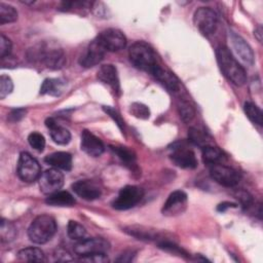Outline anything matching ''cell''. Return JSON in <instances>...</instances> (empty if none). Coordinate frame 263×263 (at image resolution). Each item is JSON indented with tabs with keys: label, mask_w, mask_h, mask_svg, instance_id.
<instances>
[{
	"label": "cell",
	"mask_w": 263,
	"mask_h": 263,
	"mask_svg": "<svg viewBox=\"0 0 263 263\" xmlns=\"http://www.w3.org/2000/svg\"><path fill=\"white\" fill-rule=\"evenodd\" d=\"M17 260L23 262H42L45 260L44 253L34 247H29L22 249L17 252Z\"/></svg>",
	"instance_id": "25"
},
{
	"label": "cell",
	"mask_w": 263,
	"mask_h": 263,
	"mask_svg": "<svg viewBox=\"0 0 263 263\" xmlns=\"http://www.w3.org/2000/svg\"><path fill=\"white\" fill-rule=\"evenodd\" d=\"M44 161L51 167L58 170L70 171L72 168V156L68 152H53L51 154H48L44 158Z\"/></svg>",
	"instance_id": "21"
},
{
	"label": "cell",
	"mask_w": 263,
	"mask_h": 263,
	"mask_svg": "<svg viewBox=\"0 0 263 263\" xmlns=\"http://www.w3.org/2000/svg\"><path fill=\"white\" fill-rule=\"evenodd\" d=\"M45 202L52 206H71L75 204L76 200L72 194L68 191H57L46 197Z\"/></svg>",
	"instance_id": "23"
},
{
	"label": "cell",
	"mask_w": 263,
	"mask_h": 263,
	"mask_svg": "<svg viewBox=\"0 0 263 263\" xmlns=\"http://www.w3.org/2000/svg\"><path fill=\"white\" fill-rule=\"evenodd\" d=\"M80 147L82 151L91 157H99L105 150V146L101 139L87 129H84L81 133Z\"/></svg>",
	"instance_id": "15"
},
{
	"label": "cell",
	"mask_w": 263,
	"mask_h": 263,
	"mask_svg": "<svg viewBox=\"0 0 263 263\" xmlns=\"http://www.w3.org/2000/svg\"><path fill=\"white\" fill-rule=\"evenodd\" d=\"M28 142L32 148L37 151H43L45 147V139L43 135L38 132H33L28 136Z\"/></svg>",
	"instance_id": "36"
},
{
	"label": "cell",
	"mask_w": 263,
	"mask_h": 263,
	"mask_svg": "<svg viewBox=\"0 0 263 263\" xmlns=\"http://www.w3.org/2000/svg\"><path fill=\"white\" fill-rule=\"evenodd\" d=\"M129 112L140 119H148L150 117L149 108L142 103H133L129 107Z\"/></svg>",
	"instance_id": "35"
},
{
	"label": "cell",
	"mask_w": 263,
	"mask_h": 263,
	"mask_svg": "<svg viewBox=\"0 0 263 263\" xmlns=\"http://www.w3.org/2000/svg\"><path fill=\"white\" fill-rule=\"evenodd\" d=\"M128 57L135 67L151 73L158 64L153 50L144 42H136L128 49Z\"/></svg>",
	"instance_id": "4"
},
{
	"label": "cell",
	"mask_w": 263,
	"mask_h": 263,
	"mask_svg": "<svg viewBox=\"0 0 263 263\" xmlns=\"http://www.w3.org/2000/svg\"><path fill=\"white\" fill-rule=\"evenodd\" d=\"M17 176L27 183H31L39 179L41 176V167L39 162L28 152H22L17 161Z\"/></svg>",
	"instance_id": "5"
},
{
	"label": "cell",
	"mask_w": 263,
	"mask_h": 263,
	"mask_svg": "<svg viewBox=\"0 0 263 263\" xmlns=\"http://www.w3.org/2000/svg\"><path fill=\"white\" fill-rule=\"evenodd\" d=\"M13 90V82L7 75H1L0 77V99H4Z\"/></svg>",
	"instance_id": "37"
},
{
	"label": "cell",
	"mask_w": 263,
	"mask_h": 263,
	"mask_svg": "<svg viewBox=\"0 0 263 263\" xmlns=\"http://www.w3.org/2000/svg\"><path fill=\"white\" fill-rule=\"evenodd\" d=\"M224 158H225L224 153L218 147L209 145L202 148V159L206 164L213 165V164L221 163Z\"/></svg>",
	"instance_id": "27"
},
{
	"label": "cell",
	"mask_w": 263,
	"mask_h": 263,
	"mask_svg": "<svg viewBox=\"0 0 263 263\" xmlns=\"http://www.w3.org/2000/svg\"><path fill=\"white\" fill-rule=\"evenodd\" d=\"M26 109L24 108H17V109H13L11 110V112L8 114L7 119L11 122H17L21 119H23L26 116Z\"/></svg>",
	"instance_id": "40"
},
{
	"label": "cell",
	"mask_w": 263,
	"mask_h": 263,
	"mask_svg": "<svg viewBox=\"0 0 263 263\" xmlns=\"http://www.w3.org/2000/svg\"><path fill=\"white\" fill-rule=\"evenodd\" d=\"M45 125L47 128H49L50 137L55 144L67 145L70 142V140H71L70 132L67 128H65L64 126L60 125L54 118H52V117L47 118L45 120Z\"/></svg>",
	"instance_id": "20"
},
{
	"label": "cell",
	"mask_w": 263,
	"mask_h": 263,
	"mask_svg": "<svg viewBox=\"0 0 263 263\" xmlns=\"http://www.w3.org/2000/svg\"><path fill=\"white\" fill-rule=\"evenodd\" d=\"M72 190L76 195L85 200H95L101 196V188L91 180H78L72 184Z\"/></svg>",
	"instance_id": "17"
},
{
	"label": "cell",
	"mask_w": 263,
	"mask_h": 263,
	"mask_svg": "<svg viewBox=\"0 0 263 263\" xmlns=\"http://www.w3.org/2000/svg\"><path fill=\"white\" fill-rule=\"evenodd\" d=\"M17 20V11L11 5L0 3V24L4 25L7 23H13Z\"/></svg>",
	"instance_id": "31"
},
{
	"label": "cell",
	"mask_w": 263,
	"mask_h": 263,
	"mask_svg": "<svg viewBox=\"0 0 263 263\" xmlns=\"http://www.w3.org/2000/svg\"><path fill=\"white\" fill-rule=\"evenodd\" d=\"M188 139L189 141L200 148L211 145V137L203 129L198 127H190L188 130Z\"/></svg>",
	"instance_id": "26"
},
{
	"label": "cell",
	"mask_w": 263,
	"mask_h": 263,
	"mask_svg": "<svg viewBox=\"0 0 263 263\" xmlns=\"http://www.w3.org/2000/svg\"><path fill=\"white\" fill-rule=\"evenodd\" d=\"M178 111L180 114V118L184 122H190L195 116L194 107L187 101H181L178 105Z\"/></svg>",
	"instance_id": "34"
},
{
	"label": "cell",
	"mask_w": 263,
	"mask_h": 263,
	"mask_svg": "<svg viewBox=\"0 0 263 263\" xmlns=\"http://www.w3.org/2000/svg\"><path fill=\"white\" fill-rule=\"evenodd\" d=\"M66 85V80L62 78H46L41 84L40 93L58 97L62 95Z\"/></svg>",
	"instance_id": "22"
},
{
	"label": "cell",
	"mask_w": 263,
	"mask_h": 263,
	"mask_svg": "<svg viewBox=\"0 0 263 263\" xmlns=\"http://www.w3.org/2000/svg\"><path fill=\"white\" fill-rule=\"evenodd\" d=\"M111 150L119 157L121 161H123L126 164L134 165L136 161V154L128 149L127 147H122V146H110Z\"/></svg>",
	"instance_id": "30"
},
{
	"label": "cell",
	"mask_w": 263,
	"mask_h": 263,
	"mask_svg": "<svg viewBox=\"0 0 263 263\" xmlns=\"http://www.w3.org/2000/svg\"><path fill=\"white\" fill-rule=\"evenodd\" d=\"M144 196L142 188L134 185H127L120 189L117 197L112 201V206L115 210L124 211L134 208Z\"/></svg>",
	"instance_id": "6"
},
{
	"label": "cell",
	"mask_w": 263,
	"mask_h": 263,
	"mask_svg": "<svg viewBox=\"0 0 263 263\" xmlns=\"http://www.w3.org/2000/svg\"><path fill=\"white\" fill-rule=\"evenodd\" d=\"M157 245H158L159 249H161L165 252H168L171 254H175V255L182 256V257L189 256L185 250H183L181 247L176 245L174 241H171L170 239H161V240L157 241Z\"/></svg>",
	"instance_id": "33"
},
{
	"label": "cell",
	"mask_w": 263,
	"mask_h": 263,
	"mask_svg": "<svg viewBox=\"0 0 263 263\" xmlns=\"http://www.w3.org/2000/svg\"><path fill=\"white\" fill-rule=\"evenodd\" d=\"M11 41L3 34L0 35V58L1 60L5 59L6 57L9 55L10 51H11Z\"/></svg>",
	"instance_id": "39"
},
{
	"label": "cell",
	"mask_w": 263,
	"mask_h": 263,
	"mask_svg": "<svg viewBox=\"0 0 263 263\" xmlns=\"http://www.w3.org/2000/svg\"><path fill=\"white\" fill-rule=\"evenodd\" d=\"M187 204V194L182 190L172 192L162 206L163 215L173 216L182 213Z\"/></svg>",
	"instance_id": "16"
},
{
	"label": "cell",
	"mask_w": 263,
	"mask_h": 263,
	"mask_svg": "<svg viewBox=\"0 0 263 263\" xmlns=\"http://www.w3.org/2000/svg\"><path fill=\"white\" fill-rule=\"evenodd\" d=\"M57 231V223L53 217L49 215H40L36 217L28 228V236L34 243L42 245L52 238Z\"/></svg>",
	"instance_id": "3"
},
{
	"label": "cell",
	"mask_w": 263,
	"mask_h": 263,
	"mask_svg": "<svg viewBox=\"0 0 263 263\" xmlns=\"http://www.w3.org/2000/svg\"><path fill=\"white\" fill-rule=\"evenodd\" d=\"M173 152L170 157L171 160L181 168H195L197 166V159L194 152L185 144L177 142L173 145Z\"/></svg>",
	"instance_id": "10"
},
{
	"label": "cell",
	"mask_w": 263,
	"mask_h": 263,
	"mask_svg": "<svg viewBox=\"0 0 263 263\" xmlns=\"http://www.w3.org/2000/svg\"><path fill=\"white\" fill-rule=\"evenodd\" d=\"M229 38L232 44V48L236 55L239 58V60L245 64L252 66L254 64L255 58L251 46L246 42V40L241 36H239L233 31H229Z\"/></svg>",
	"instance_id": "13"
},
{
	"label": "cell",
	"mask_w": 263,
	"mask_h": 263,
	"mask_svg": "<svg viewBox=\"0 0 263 263\" xmlns=\"http://www.w3.org/2000/svg\"><path fill=\"white\" fill-rule=\"evenodd\" d=\"M193 22L202 35L209 36L217 29L218 15L210 7H199L194 12Z\"/></svg>",
	"instance_id": "8"
},
{
	"label": "cell",
	"mask_w": 263,
	"mask_h": 263,
	"mask_svg": "<svg viewBox=\"0 0 263 263\" xmlns=\"http://www.w3.org/2000/svg\"><path fill=\"white\" fill-rule=\"evenodd\" d=\"M134 253L133 252H124L123 254H121L117 259L116 261L118 262H130L133 261L134 259Z\"/></svg>",
	"instance_id": "42"
},
{
	"label": "cell",
	"mask_w": 263,
	"mask_h": 263,
	"mask_svg": "<svg viewBox=\"0 0 263 263\" xmlns=\"http://www.w3.org/2000/svg\"><path fill=\"white\" fill-rule=\"evenodd\" d=\"M124 231L128 233L129 235L137 237L138 239H143V240H161L164 239L160 237L159 233H157L155 230H149L148 228L145 227H139V226H128L124 228Z\"/></svg>",
	"instance_id": "24"
},
{
	"label": "cell",
	"mask_w": 263,
	"mask_h": 263,
	"mask_svg": "<svg viewBox=\"0 0 263 263\" xmlns=\"http://www.w3.org/2000/svg\"><path fill=\"white\" fill-rule=\"evenodd\" d=\"M97 77L100 81L109 85L115 92L120 93L119 78H118L117 70L113 65L107 64V65L101 66V68L97 73Z\"/></svg>",
	"instance_id": "19"
},
{
	"label": "cell",
	"mask_w": 263,
	"mask_h": 263,
	"mask_svg": "<svg viewBox=\"0 0 263 263\" xmlns=\"http://www.w3.org/2000/svg\"><path fill=\"white\" fill-rule=\"evenodd\" d=\"M105 53L106 50L97 41V39H95L89 43L85 51L79 58V64L84 68L93 67L104 59Z\"/></svg>",
	"instance_id": "14"
},
{
	"label": "cell",
	"mask_w": 263,
	"mask_h": 263,
	"mask_svg": "<svg viewBox=\"0 0 263 263\" xmlns=\"http://www.w3.org/2000/svg\"><path fill=\"white\" fill-rule=\"evenodd\" d=\"M237 199H239L240 203L242 204V206L246 209V208H249L253 204V198L252 196L245 190H240L237 192V195H236Z\"/></svg>",
	"instance_id": "41"
},
{
	"label": "cell",
	"mask_w": 263,
	"mask_h": 263,
	"mask_svg": "<svg viewBox=\"0 0 263 263\" xmlns=\"http://www.w3.org/2000/svg\"><path fill=\"white\" fill-rule=\"evenodd\" d=\"M255 35L257 36L259 41L262 40V37H261V35H262V28L261 27H258V29L255 31Z\"/></svg>",
	"instance_id": "44"
},
{
	"label": "cell",
	"mask_w": 263,
	"mask_h": 263,
	"mask_svg": "<svg viewBox=\"0 0 263 263\" xmlns=\"http://www.w3.org/2000/svg\"><path fill=\"white\" fill-rule=\"evenodd\" d=\"M30 59L43 63L49 69H60L66 63L63 49L52 43L39 44L30 49Z\"/></svg>",
	"instance_id": "2"
},
{
	"label": "cell",
	"mask_w": 263,
	"mask_h": 263,
	"mask_svg": "<svg viewBox=\"0 0 263 263\" xmlns=\"http://www.w3.org/2000/svg\"><path fill=\"white\" fill-rule=\"evenodd\" d=\"M17 235V230L15 225L6 220V219H1V224H0V239L2 242H10L12 241Z\"/></svg>",
	"instance_id": "28"
},
{
	"label": "cell",
	"mask_w": 263,
	"mask_h": 263,
	"mask_svg": "<svg viewBox=\"0 0 263 263\" xmlns=\"http://www.w3.org/2000/svg\"><path fill=\"white\" fill-rule=\"evenodd\" d=\"M103 110L105 111V113H107V114L113 119V121L117 124V126L119 127V129H120L122 133H124V126H125V124H124V120H123V118L121 117V115H120L114 108H112V107H110V106H103Z\"/></svg>",
	"instance_id": "38"
},
{
	"label": "cell",
	"mask_w": 263,
	"mask_h": 263,
	"mask_svg": "<svg viewBox=\"0 0 263 263\" xmlns=\"http://www.w3.org/2000/svg\"><path fill=\"white\" fill-rule=\"evenodd\" d=\"M216 57L221 72L229 81L237 86L246 83L247 74L245 69L226 46H219L216 50Z\"/></svg>",
	"instance_id": "1"
},
{
	"label": "cell",
	"mask_w": 263,
	"mask_h": 263,
	"mask_svg": "<svg viewBox=\"0 0 263 263\" xmlns=\"http://www.w3.org/2000/svg\"><path fill=\"white\" fill-rule=\"evenodd\" d=\"M243 110L246 115L248 116V118L254 123L257 124L259 126H262L263 124V114L261 109L255 105L252 102H246L243 105Z\"/></svg>",
	"instance_id": "29"
},
{
	"label": "cell",
	"mask_w": 263,
	"mask_h": 263,
	"mask_svg": "<svg viewBox=\"0 0 263 263\" xmlns=\"http://www.w3.org/2000/svg\"><path fill=\"white\" fill-rule=\"evenodd\" d=\"M210 175L215 182L224 187H234L240 181V174L236 170L222 163L211 165Z\"/></svg>",
	"instance_id": "9"
},
{
	"label": "cell",
	"mask_w": 263,
	"mask_h": 263,
	"mask_svg": "<svg viewBox=\"0 0 263 263\" xmlns=\"http://www.w3.org/2000/svg\"><path fill=\"white\" fill-rule=\"evenodd\" d=\"M73 250L74 253L80 257L107 254L110 250V243L102 237L83 238L74 245Z\"/></svg>",
	"instance_id": "7"
},
{
	"label": "cell",
	"mask_w": 263,
	"mask_h": 263,
	"mask_svg": "<svg viewBox=\"0 0 263 263\" xmlns=\"http://www.w3.org/2000/svg\"><path fill=\"white\" fill-rule=\"evenodd\" d=\"M151 74L170 91H178L180 88V83L178 78L174 73H172L170 70L161 67L159 64H157L154 69L152 70Z\"/></svg>",
	"instance_id": "18"
},
{
	"label": "cell",
	"mask_w": 263,
	"mask_h": 263,
	"mask_svg": "<svg viewBox=\"0 0 263 263\" xmlns=\"http://www.w3.org/2000/svg\"><path fill=\"white\" fill-rule=\"evenodd\" d=\"M236 203H233V202H228V201H224L222 203H220L218 206H217V211L218 212H225L227 209L229 208H236Z\"/></svg>",
	"instance_id": "43"
},
{
	"label": "cell",
	"mask_w": 263,
	"mask_h": 263,
	"mask_svg": "<svg viewBox=\"0 0 263 263\" xmlns=\"http://www.w3.org/2000/svg\"><path fill=\"white\" fill-rule=\"evenodd\" d=\"M39 187L44 194H51L59 191L64 185V175L60 170L51 167L46 170L39 177Z\"/></svg>",
	"instance_id": "12"
},
{
	"label": "cell",
	"mask_w": 263,
	"mask_h": 263,
	"mask_svg": "<svg viewBox=\"0 0 263 263\" xmlns=\"http://www.w3.org/2000/svg\"><path fill=\"white\" fill-rule=\"evenodd\" d=\"M67 233L71 239L80 240V239L84 238V236L86 234V230L81 224H79L76 221L71 220V221H69L68 226H67Z\"/></svg>",
	"instance_id": "32"
},
{
	"label": "cell",
	"mask_w": 263,
	"mask_h": 263,
	"mask_svg": "<svg viewBox=\"0 0 263 263\" xmlns=\"http://www.w3.org/2000/svg\"><path fill=\"white\" fill-rule=\"evenodd\" d=\"M106 51H117L126 45V37L118 29H107L96 38Z\"/></svg>",
	"instance_id": "11"
}]
</instances>
